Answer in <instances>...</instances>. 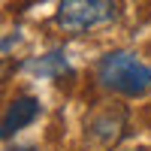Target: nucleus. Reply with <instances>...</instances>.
Here are the masks:
<instances>
[{
    "mask_svg": "<svg viewBox=\"0 0 151 151\" xmlns=\"http://www.w3.org/2000/svg\"><path fill=\"white\" fill-rule=\"evenodd\" d=\"M118 18L115 0H60L55 9V24L70 36H85L109 27Z\"/></svg>",
    "mask_w": 151,
    "mask_h": 151,
    "instance_id": "2",
    "label": "nucleus"
},
{
    "mask_svg": "<svg viewBox=\"0 0 151 151\" xmlns=\"http://www.w3.org/2000/svg\"><path fill=\"white\" fill-rule=\"evenodd\" d=\"M124 127H127V109L118 103H106L91 118H85V139L100 148H112L121 139Z\"/></svg>",
    "mask_w": 151,
    "mask_h": 151,
    "instance_id": "3",
    "label": "nucleus"
},
{
    "mask_svg": "<svg viewBox=\"0 0 151 151\" xmlns=\"http://www.w3.org/2000/svg\"><path fill=\"white\" fill-rule=\"evenodd\" d=\"M12 151H40V148H33V145H21V148H12Z\"/></svg>",
    "mask_w": 151,
    "mask_h": 151,
    "instance_id": "6",
    "label": "nucleus"
},
{
    "mask_svg": "<svg viewBox=\"0 0 151 151\" xmlns=\"http://www.w3.org/2000/svg\"><path fill=\"white\" fill-rule=\"evenodd\" d=\"M33 73H40V76H64V73H70V67H67V55L64 52H52V55H42L40 60H33V64H27Z\"/></svg>",
    "mask_w": 151,
    "mask_h": 151,
    "instance_id": "5",
    "label": "nucleus"
},
{
    "mask_svg": "<svg viewBox=\"0 0 151 151\" xmlns=\"http://www.w3.org/2000/svg\"><path fill=\"white\" fill-rule=\"evenodd\" d=\"M139 151H145V148H139Z\"/></svg>",
    "mask_w": 151,
    "mask_h": 151,
    "instance_id": "7",
    "label": "nucleus"
},
{
    "mask_svg": "<svg viewBox=\"0 0 151 151\" xmlns=\"http://www.w3.org/2000/svg\"><path fill=\"white\" fill-rule=\"evenodd\" d=\"M97 82L121 97H145L151 91V67L133 52H109L97 64Z\"/></svg>",
    "mask_w": 151,
    "mask_h": 151,
    "instance_id": "1",
    "label": "nucleus"
},
{
    "mask_svg": "<svg viewBox=\"0 0 151 151\" xmlns=\"http://www.w3.org/2000/svg\"><path fill=\"white\" fill-rule=\"evenodd\" d=\"M40 100L36 97H15L12 103L6 106V115H3V139H9L12 133L24 130L27 124H33L36 118H40Z\"/></svg>",
    "mask_w": 151,
    "mask_h": 151,
    "instance_id": "4",
    "label": "nucleus"
}]
</instances>
